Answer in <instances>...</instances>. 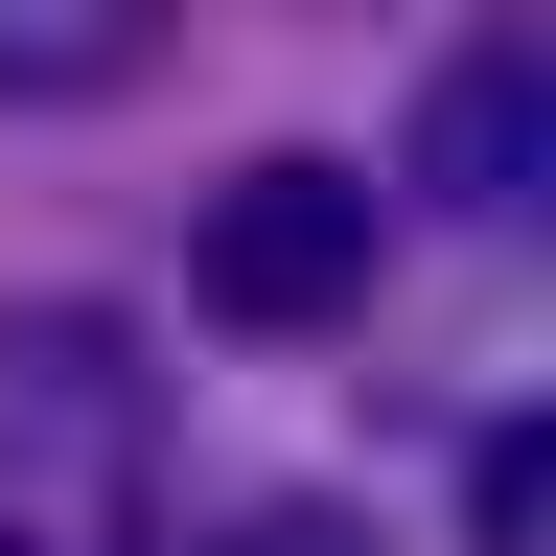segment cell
Listing matches in <instances>:
<instances>
[{"instance_id": "277c9868", "label": "cell", "mask_w": 556, "mask_h": 556, "mask_svg": "<svg viewBox=\"0 0 556 556\" xmlns=\"http://www.w3.org/2000/svg\"><path fill=\"white\" fill-rule=\"evenodd\" d=\"M0 394H24L47 464H139V348H116V325H24V348H0Z\"/></svg>"}, {"instance_id": "52a82bcc", "label": "cell", "mask_w": 556, "mask_h": 556, "mask_svg": "<svg viewBox=\"0 0 556 556\" xmlns=\"http://www.w3.org/2000/svg\"><path fill=\"white\" fill-rule=\"evenodd\" d=\"M0 556H24V533H0Z\"/></svg>"}, {"instance_id": "8992f818", "label": "cell", "mask_w": 556, "mask_h": 556, "mask_svg": "<svg viewBox=\"0 0 556 556\" xmlns=\"http://www.w3.org/2000/svg\"><path fill=\"white\" fill-rule=\"evenodd\" d=\"M208 556H394L371 510H348V486H278V510H232V533H208Z\"/></svg>"}, {"instance_id": "7a4b0ae2", "label": "cell", "mask_w": 556, "mask_h": 556, "mask_svg": "<svg viewBox=\"0 0 556 556\" xmlns=\"http://www.w3.org/2000/svg\"><path fill=\"white\" fill-rule=\"evenodd\" d=\"M533 163H556V24H533V0H486L464 70L417 93V208H486V232H510Z\"/></svg>"}, {"instance_id": "5b68a950", "label": "cell", "mask_w": 556, "mask_h": 556, "mask_svg": "<svg viewBox=\"0 0 556 556\" xmlns=\"http://www.w3.org/2000/svg\"><path fill=\"white\" fill-rule=\"evenodd\" d=\"M533 464H556V441H533V394H510V417L464 441V556H533Z\"/></svg>"}, {"instance_id": "6da1fadb", "label": "cell", "mask_w": 556, "mask_h": 556, "mask_svg": "<svg viewBox=\"0 0 556 556\" xmlns=\"http://www.w3.org/2000/svg\"><path fill=\"white\" fill-rule=\"evenodd\" d=\"M186 302L232 325V348H325V325H371V186L302 163V139L232 163V186L186 208Z\"/></svg>"}, {"instance_id": "3957f363", "label": "cell", "mask_w": 556, "mask_h": 556, "mask_svg": "<svg viewBox=\"0 0 556 556\" xmlns=\"http://www.w3.org/2000/svg\"><path fill=\"white\" fill-rule=\"evenodd\" d=\"M163 70V0H0V116H116Z\"/></svg>"}]
</instances>
